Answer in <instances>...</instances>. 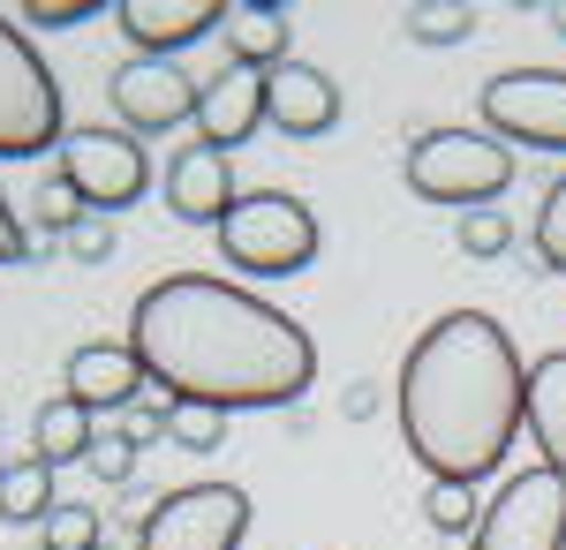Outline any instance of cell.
Returning a JSON list of instances; mask_svg holds the SVG:
<instances>
[{
	"label": "cell",
	"mask_w": 566,
	"mask_h": 550,
	"mask_svg": "<svg viewBox=\"0 0 566 550\" xmlns=\"http://www.w3.org/2000/svg\"><path fill=\"white\" fill-rule=\"evenodd\" d=\"M483 128L514 151H566V68H506V76H491L476 98Z\"/></svg>",
	"instance_id": "9c48e42d"
},
{
	"label": "cell",
	"mask_w": 566,
	"mask_h": 550,
	"mask_svg": "<svg viewBox=\"0 0 566 550\" xmlns=\"http://www.w3.org/2000/svg\"><path fill=\"white\" fill-rule=\"evenodd\" d=\"M392 415L408 461L431 483H483L528 423V370L506 325L483 309H446L423 325V339L400 355Z\"/></svg>",
	"instance_id": "7a4b0ae2"
},
{
	"label": "cell",
	"mask_w": 566,
	"mask_h": 550,
	"mask_svg": "<svg viewBox=\"0 0 566 550\" xmlns=\"http://www.w3.org/2000/svg\"><path fill=\"white\" fill-rule=\"evenodd\" d=\"M552 23H559V39H566V8H552Z\"/></svg>",
	"instance_id": "d6a6232c"
},
{
	"label": "cell",
	"mask_w": 566,
	"mask_h": 550,
	"mask_svg": "<svg viewBox=\"0 0 566 550\" xmlns=\"http://www.w3.org/2000/svg\"><path fill=\"white\" fill-rule=\"evenodd\" d=\"M61 392H69L76 408H91V415H129L136 400L151 392V378H144V362H136L129 339H91V347L69 355Z\"/></svg>",
	"instance_id": "8fae6325"
},
{
	"label": "cell",
	"mask_w": 566,
	"mask_h": 550,
	"mask_svg": "<svg viewBox=\"0 0 566 550\" xmlns=\"http://www.w3.org/2000/svg\"><path fill=\"white\" fill-rule=\"evenodd\" d=\"M227 61L234 68H280V61H295L287 45H295V23H287V8L280 0H227Z\"/></svg>",
	"instance_id": "2e32d148"
},
{
	"label": "cell",
	"mask_w": 566,
	"mask_h": 550,
	"mask_svg": "<svg viewBox=\"0 0 566 550\" xmlns=\"http://www.w3.org/2000/svg\"><path fill=\"white\" fill-rule=\"evenodd\" d=\"M453 242H461L469 256H506V250H514V219L499 212V204L461 212V219H453Z\"/></svg>",
	"instance_id": "d4e9b609"
},
{
	"label": "cell",
	"mask_w": 566,
	"mask_h": 550,
	"mask_svg": "<svg viewBox=\"0 0 566 550\" xmlns=\"http://www.w3.org/2000/svg\"><path fill=\"white\" fill-rule=\"evenodd\" d=\"M91 475L106 483V490H129V475H136V445L122 437V430H98V445H91Z\"/></svg>",
	"instance_id": "4316f807"
},
{
	"label": "cell",
	"mask_w": 566,
	"mask_h": 550,
	"mask_svg": "<svg viewBox=\"0 0 566 550\" xmlns=\"http://www.w3.org/2000/svg\"><path fill=\"white\" fill-rule=\"evenodd\" d=\"M469 550H566V475L544 461L506 475Z\"/></svg>",
	"instance_id": "ba28073f"
},
{
	"label": "cell",
	"mask_w": 566,
	"mask_h": 550,
	"mask_svg": "<svg viewBox=\"0 0 566 550\" xmlns=\"http://www.w3.org/2000/svg\"><path fill=\"white\" fill-rule=\"evenodd\" d=\"M61 250L76 256V264H106V256H114V219H98V212H91L84 226H76V234L61 242Z\"/></svg>",
	"instance_id": "f546056e"
},
{
	"label": "cell",
	"mask_w": 566,
	"mask_h": 550,
	"mask_svg": "<svg viewBox=\"0 0 566 550\" xmlns=\"http://www.w3.org/2000/svg\"><path fill=\"white\" fill-rule=\"evenodd\" d=\"M0 467H8V461H0Z\"/></svg>",
	"instance_id": "e575fe53"
},
{
	"label": "cell",
	"mask_w": 566,
	"mask_h": 550,
	"mask_svg": "<svg viewBox=\"0 0 566 550\" xmlns=\"http://www.w3.org/2000/svg\"><path fill=\"white\" fill-rule=\"evenodd\" d=\"M61 84L45 68L31 39L0 15V159H39L45 144H61Z\"/></svg>",
	"instance_id": "5b68a950"
},
{
	"label": "cell",
	"mask_w": 566,
	"mask_h": 550,
	"mask_svg": "<svg viewBox=\"0 0 566 550\" xmlns=\"http://www.w3.org/2000/svg\"><path fill=\"white\" fill-rule=\"evenodd\" d=\"M39 256V242H31V226L8 212V197H0V264H31Z\"/></svg>",
	"instance_id": "4dcf8cb0"
},
{
	"label": "cell",
	"mask_w": 566,
	"mask_h": 550,
	"mask_svg": "<svg viewBox=\"0 0 566 550\" xmlns=\"http://www.w3.org/2000/svg\"><path fill=\"white\" fill-rule=\"evenodd\" d=\"M536 264L566 272V173L544 189V212H536Z\"/></svg>",
	"instance_id": "484cf974"
},
{
	"label": "cell",
	"mask_w": 566,
	"mask_h": 550,
	"mask_svg": "<svg viewBox=\"0 0 566 550\" xmlns=\"http://www.w3.org/2000/svg\"><path fill=\"white\" fill-rule=\"evenodd\" d=\"M91 15H98L91 0H23V23H39V31H76Z\"/></svg>",
	"instance_id": "f1b7e54d"
},
{
	"label": "cell",
	"mask_w": 566,
	"mask_h": 550,
	"mask_svg": "<svg viewBox=\"0 0 566 550\" xmlns=\"http://www.w3.org/2000/svg\"><path fill=\"white\" fill-rule=\"evenodd\" d=\"M340 415H348V423H363V415H378V392H370V384H355L348 400H340Z\"/></svg>",
	"instance_id": "1f68e13d"
},
{
	"label": "cell",
	"mask_w": 566,
	"mask_h": 550,
	"mask_svg": "<svg viewBox=\"0 0 566 550\" xmlns=\"http://www.w3.org/2000/svg\"><path fill=\"white\" fill-rule=\"evenodd\" d=\"M400 31H408V45H469L476 39V8L469 0H416L400 15Z\"/></svg>",
	"instance_id": "44dd1931"
},
{
	"label": "cell",
	"mask_w": 566,
	"mask_h": 550,
	"mask_svg": "<svg viewBox=\"0 0 566 550\" xmlns=\"http://www.w3.org/2000/svg\"><path fill=\"white\" fill-rule=\"evenodd\" d=\"M98 543H106L98 506H53L39 528V550H98Z\"/></svg>",
	"instance_id": "cb8c5ba5"
},
{
	"label": "cell",
	"mask_w": 566,
	"mask_h": 550,
	"mask_svg": "<svg viewBox=\"0 0 566 550\" xmlns=\"http://www.w3.org/2000/svg\"><path fill=\"white\" fill-rule=\"evenodd\" d=\"M98 550H114V543H98Z\"/></svg>",
	"instance_id": "836d02e7"
},
{
	"label": "cell",
	"mask_w": 566,
	"mask_h": 550,
	"mask_svg": "<svg viewBox=\"0 0 566 550\" xmlns=\"http://www.w3.org/2000/svg\"><path fill=\"white\" fill-rule=\"evenodd\" d=\"M528 437H536L544 467L566 475V347L528 362Z\"/></svg>",
	"instance_id": "e0dca14e"
},
{
	"label": "cell",
	"mask_w": 566,
	"mask_h": 550,
	"mask_svg": "<svg viewBox=\"0 0 566 550\" xmlns=\"http://www.w3.org/2000/svg\"><path fill=\"white\" fill-rule=\"evenodd\" d=\"M423 520H431L438 536L469 543V536L483 528V498H476V483H431V490H423Z\"/></svg>",
	"instance_id": "7402d4cb"
},
{
	"label": "cell",
	"mask_w": 566,
	"mask_h": 550,
	"mask_svg": "<svg viewBox=\"0 0 566 550\" xmlns=\"http://www.w3.org/2000/svg\"><path fill=\"white\" fill-rule=\"evenodd\" d=\"M264 128V68H219L212 84L197 91V144H212L234 159V144H250Z\"/></svg>",
	"instance_id": "9a60e30c"
},
{
	"label": "cell",
	"mask_w": 566,
	"mask_h": 550,
	"mask_svg": "<svg viewBox=\"0 0 566 550\" xmlns=\"http://www.w3.org/2000/svg\"><path fill=\"white\" fill-rule=\"evenodd\" d=\"M264 121L280 136H333L340 128V84L317 61H280L264 76Z\"/></svg>",
	"instance_id": "5bb4252c"
},
{
	"label": "cell",
	"mask_w": 566,
	"mask_h": 550,
	"mask_svg": "<svg viewBox=\"0 0 566 550\" xmlns=\"http://www.w3.org/2000/svg\"><path fill=\"white\" fill-rule=\"evenodd\" d=\"M53 506H61V498H53V467L45 461L0 467V520H8V528H45Z\"/></svg>",
	"instance_id": "d6986e66"
},
{
	"label": "cell",
	"mask_w": 566,
	"mask_h": 550,
	"mask_svg": "<svg viewBox=\"0 0 566 550\" xmlns=\"http://www.w3.org/2000/svg\"><path fill=\"white\" fill-rule=\"evenodd\" d=\"M242 536H250L242 483H181L159 490L151 520L136 528V550H242Z\"/></svg>",
	"instance_id": "8992f818"
},
{
	"label": "cell",
	"mask_w": 566,
	"mask_h": 550,
	"mask_svg": "<svg viewBox=\"0 0 566 550\" xmlns=\"http://www.w3.org/2000/svg\"><path fill=\"white\" fill-rule=\"evenodd\" d=\"M242 204V189H234V159L212 151V144H181L175 159H167V212L181 226H212Z\"/></svg>",
	"instance_id": "7c38bea8"
},
{
	"label": "cell",
	"mask_w": 566,
	"mask_h": 550,
	"mask_svg": "<svg viewBox=\"0 0 566 550\" xmlns=\"http://www.w3.org/2000/svg\"><path fill=\"white\" fill-rule=\"evenodd\" d=\"M219 23H227V0H114V31L159 61H175L181 45H197Z\"/></svg>",
	"instance_id": "4fadbf2b"
},
{
	"label": "cell",
	"mask_w": 566,
	"mask_h": 550,
	"mask_svg": "<svg viewBox=\"0 0 566 550\" xmlns=\"http://www.w3.org/2000/svg\"><path fill=\"white\" fill-rule=\"evenodd\" d=\"M84 219H91V204L76 197V181L53 167V173L39 181V197H31V242H39V250H53V242H69Z\"/></svg>",
	"instance_id": "ffe728a7"
},
{
	"label": "cell",
	"mask_w": 566,
	"mask_h": 550,
	"mask_svg": "<svg viewBox=\"0 0 566 550\" xmlns=\"http://www.w3.org/2000/svg\"><path fill=\"white\" fill-rule=\"evenodd\" d=\"M197 91H205V84H189V76H181V61L129 53V61L114 68L106 98H114V114H122L129 136H167V128L197 121Z\"/></svg>",
	"instance_id": "30bf717a"
},
{
	"label": "cell",
	"mask_w": 566,
	"mask_h": 550,
	"mask_svg": "<svg viewBox=\"0 0 566 550\" xmlns=\"http://www.w3.org/2000/svg\"><path fill=\"white\" fill-rule=\"evenodd\" d=\"M61 173L76 181V197H84L98 219L129 212L136 197L151 189V159H144V136H129V128L98 121V128H69L61 136Z\"/></svg>",
	"instance_id": "52a82bcc"
},
{
	"label": "cell",
	"mask_w": 566,
	"mask_h": 550,
	"mask_svg": "<svg viewBox=\"0 0 566 550\" xmlns=\"http://www.w3.org/2000/svg\"><path fill=\"white\" fill-rule=\"evenodd\" d=\"M167 445H175V453H219V445H227V415H219V408H197V400H175Z\"/></svg>",
	"instance_id": "603a6c76"
},
{
	"label": "cell",
	"mask_w": 566,
	"mask_h": 550,
	"mask_svg": "<svg viewBox=\"0 0 566 550\" xmlns=\"http://www.w3.org/2000/svg\"><path fill=\"white\" fill-rule=\"evenodd\" d=\"M167 415H175V400H136L129 415H114V430L144 453V445H159V437H167Z\"/></svg>",
	"instance_id": "83f0119b"
},
{
	"label": "cell",
	"mask_w": 566,
	"mask_h": 550,
	"mask_svg": "<svg viewBox=\"0 0 566 550\" xmlns=\"http://www.w3.org/2000/svg\"><path fill=\"white\" fill-rule=\"evenodd\" d=\"M408 189L423 204H453V212H483L491 197L514 189V151L491 136V128H423L408 144Z\"/></svg>",
	"instance_id": "3957f363"
},
{
	"label": "cell",
	"mask_w": 566,
	"mask_h": 550,
	"mask_svg": "<svg viewBox=\"0 0 566 550\" xmlns=\"http://www.w3.org/2000/svg\"><path fill=\"white\" fill-rule=\"evenodd\" d=\"M129 347L159 400H197L219 415L303 408L317 384V339L219 272H167L129 309Z\"/></svg>",
	"instance_id": "6da1fadb"
},
{
	"label": "cell",
	"mask_w": 566,
	"mask_h": 550,
	"mask_svg": "<svg viewBox=\"0 0 566 550\" xmlns=\"http://www.w3.org/2000/svg\"><path fill=\"white\" fill-rule=\"evenodd\" d=\"M219 264L242 279H295L317 264V212L287 189H250L219 219Z\"/></svg>",
	"instance_id": "277c9868"
},
{
	"label": "cell",
	"mask_w": 566,
	"mask_h": 550,
	"mask_svg": "<svg viewBox=\"0 0 566 550\" xmlns=\"http://www.w3.org/2000/svg\"><path fill=\"white\" fill-rule=\"evenodd\" d=\"M91 445H98V415L76 408L69 392H53L39 415H31V461L69 467V461H91Z\"/></svg>",
	"instance_id": "ac0fdd59"
}]
</instances>
